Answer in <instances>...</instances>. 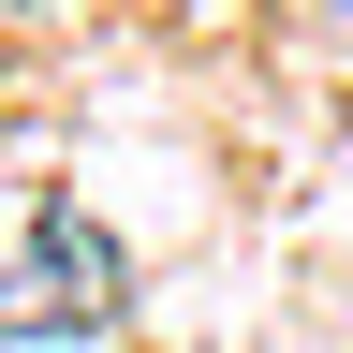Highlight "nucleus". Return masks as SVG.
Instances as JSON below:
<instances>
[{"label":"nucleus","mask_w":353,"mask_h":353,"mask_svg":"<svg viewBox=\"0 0 353 353\" xmlns=\"http://www.w3.org/2000/svg\"><path fill=\"white\" fill-rule=\"evenodd\" d=\"M118 309H132V265L88 206H59V192L0 206V339H103Z\"/></svg>","instance_id":"nucleus-1"}]
</instances>
